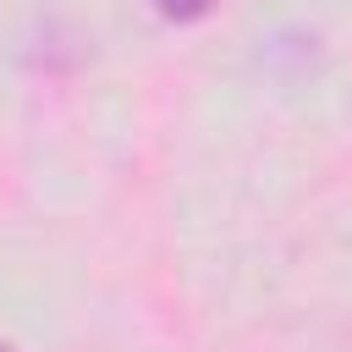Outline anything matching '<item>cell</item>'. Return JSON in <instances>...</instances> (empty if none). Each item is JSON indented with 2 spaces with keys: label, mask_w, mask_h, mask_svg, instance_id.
Returning <instances> with one entry per match:
<instances>
[{
  "label": "cell",
  "mask_w": 352,
  "mask_h": 352,
  "mask_svg": "<svg viewBox=\"0 0 352 352\" xmlns=\"http://www.w3.org/2000/svg\"><path fill=\"white\" fill-rule=\"evenodd\" d=\"M209 6H214V0H154V11H160L165 22H198Z\"/></svg>",
  "instance_id": "1"
},
{
  "label": "cell",
  "mask_w": 352,
  "mask_h": 352,
  "mask_svg": "<svg viewBox=\"0 0 352 352\" xmlns=\"http://www.w3.org/2000/svg\"><path fill=\"white\" fill-rule=\"evenodd\" d=\"M0 352H11V346H6V341H0Z\"/></svg>",
  "instance_id": "2"
}]
</instances>
